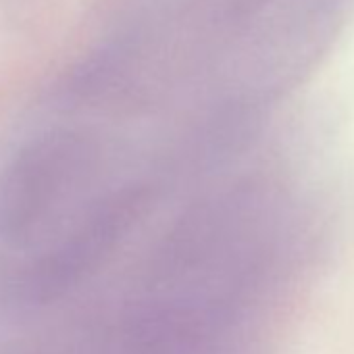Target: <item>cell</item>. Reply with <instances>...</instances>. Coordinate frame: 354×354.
Segmentation results:
<instances>
[{
	"instance_id": "1",
	"label": "cell",
	"mask_w": 354,
	"mask_h": 354,
	"mask_svg": "<svg viewBox=\"0 0 354 354\" xmlns=\"http://www.w3.org/2000/svg\"><path fill=\"white\" fill-rule=\"evenodd\" d=\"M88 154L86 142L67 131L26 146L0 171V238H28L82 177Z\"/></svg>"
},
{
	"instance_id": "2",
	"label": "cell",
	"mask_w": 354,
	"mask_h": 354,
	"mask_svg": "<svg viewBox=\"0 0 354 354\" xmlns=\"http://www.w3.org/2000/svg\"><path fill=\"white\" fill-rule=\"evenodd\" d=\"M144 201L136 190L104 198L55 250L44 254L28 273V290L38 300L61 296L92 271L129 232Z\"/></svg>"
}]
</instances>
